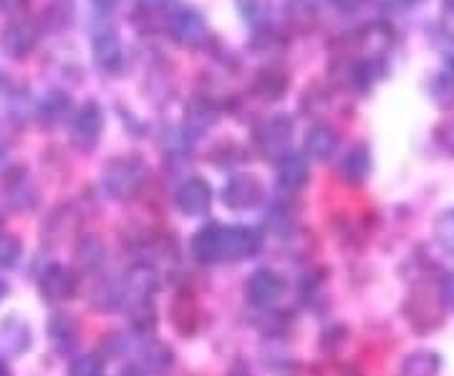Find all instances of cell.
<instances>
[{
    "label": "cell",
    "mask_w": 454,
    "mask_h": 376,
    "mask_svg": "<svg viewBox=\"0 0 454 376\" xmlns=\"http://www.w3.org/2000/svg\"><path fill=\"white\" fill-rule=\"evenodd\" d=\"M262 232L250 225H220L210 223L200 228L192 238V255L195 261L212 262H243L255 258L262 250Z\"/></svg>",
    "instance_id": "cell-1"
},
{
    "label": "cell",
    "mask_w": 454,
    "mask_h": 376,
    "mask_svg": "<svg viewBox=\"0 0 454 376\" xmlns=\"http://www.w3.org/2000/svg\"><path fill=\"white\" fill-rule=\"evenodd\" d=\"M160 276L149 262H134L119 283V309L129 313L134 326L146 331V318L154 324V295Z\"/></svg>",
    "instance_id": "cell-2"
},
{
    "label": "cell",
    "mask_w": 454,
    "mask_h": 376,
    "mask_svg": "<svg viewBox=\"0 0 454 376\" xmlns=\"http://www.w3.org/2000/svg\"><path fill=\"white\" fill-rule=\"evenodd\" d=\"M149 177V167L137 154L114 157L101 172V190L114 202H129L142 192Z\"/></svg>",
    "instance_id": "cell-3"
},
{
    "label": "cell",
    "mask_w": 454,
    "mask_h": 376,
    "mask_svg": "<svg viewBox=\"0 0 454 376\" xmlns=\"http://www.w3.org/2000/svg\"><path fill=\"white\" fill-rule=\"evenodd\" d=\"M255 145L265 160H283L293 145V119L288 114H273L255 127Z\"/></svg>",
    "instance_id": "cell-4"
},
{
    "label": "cell",
    "mask_w": 454,
    "mask_h": 376,
    "mask_svg": "<svg viewBox=\"0 0 454 376\" xmlns=\"http://www.w3.org/2000/svg\"><path fill=\"white\" fill-rule=\"evenodd\" d=\"M169 35L184 49H202L210 38V28L205 23V18L197 13L195 8H177L169 13L167 20Z\"/></svg>",
    "instance_id": "cell-5"
},
{
    "label": "cell",
    "mask_w": 454,
    "mask_h": 376,
    "mask_svg": "<svg viewBox=\"0 0 454 376\" xmlns=\"http://www.w3.org/2000/svg\"><path fill=\"white\" fill-rule=\"evenodd\" d=\"M262 200H265V187L250 172L232 175L223 187V202H225V208L235 210V213L253 210V208H258Z\"/></svg>",
    "instance_id": "cell-6"
},
{
    "label": "cell",
    "mask_w": 454,
    "mask_h": 376,
    "mask_svg": "<svg viewBox=\"0 0 454 376\" xmlns=\"http://www.w3.org/2000/svg\"><path fill=\"white\" fill-rule=\"evenodd\" d=\"M101 131H104V112L97 101H86L71 119V145L79 152H91L97 149Z\"/></svg>",
    "instance_id": "cell-7"
},
{
    "label": "cell",
    "mask_w": 454,
    "mask_h": 376,
    "mask_svg": "<svg viewBox=\"0 0 454 376\" xmlns=\"http://www.w3.org/2000/svg\"><path fill=\"white\" fill-rule=\"evenodd\" d=\"M41 41V26L33 18H16L0 33V46L11 59H26Z\"/></svg>",
    "instance_id": "cell-8"
},
{
    "label": "cell",
    "mask_w": 454,
    "mask_h": 376,
    "mask_svg": "<svg viewBox=\"0 0 454 376\" xmlns=\"http://www.w3.org/2000/svg\"><path fill=\"white\" fill-rule=\"evenodd\" d=\"M283 294H286V280L270 268H260L245 283V298L250 301V306L262 309V311L273 309Z\"/></svg>",
    "instance_id": "cell-9"
},
{
    "label": "cell",
    "mask_w": 454,
    "mask_h": 376,
    "mask_svg": "<svg viewBox=\"0 0 454 376\" xmlns=\"http://www.w3.org/2000/svg\"><path fill=\"white\" fill-rule=\"evenodd\" d=\"M76 273L64 262H51L38 276V294L46 303H64L76 294Z\"/></svg>",
    "instance_id": "cell-10"
},
{
    "label": "cell",
    "mask_w": 454,
    "mask_h": 376,
    "mask_svg": "<svg viewBox=\"0 0 454 376\" xmlns=\"http://www.w3.org/2000/svg\"><path fill=\"white\" fill-rule=\"evenodd\" d=\"M175 205L184 217H202L212 208V187L202 177H187L175 192Z\"/></svg>",
    "instance_id": "cell-11"
},
{
    "label": "cell",
    "mask_w": 454,
    "mask_h": 376,
    "mask_svg": "<svg viewBox=\"0 0 454 376\" xmlns=\"http://www.w3.org/2000/svg\"><path fill=\"white\" fill-rule=\"evenodd\" d=\"M91 51H94V64L109 74V76H116L121 68H124V46H121V38L114 28H104L94 35V43H91Z\"/></svg>",
    "instance_id": "cell-12"
},
{
    "label": "cell",
    "mask_w": 454,
    "mask_h": 376,
    "mask_svg": "<svg viewBox=\"0 0 454 376\" xmlns=\"http://www.w3.org/2000/svg\"><path fill=\"white\" fill-rule=\"evenodd\" d=\"M3 195L8 200V205L23 213V210H33L35 202H38V192H35V184L28 177L26 169H11L5 177H3Z\"/></svg>",
    "instance_id": "cell-13"
},
{
    "label": "cell",
    "mask_w": 454,
    "mask_h": 376,
    "mask_svg": "<svg viewBox=\"0 0 454 376\" xmlns=\"http://www.w3.org/2000/svg\"><path fill=\"white\" fill-rule=\"evenodd\" d=\"M278 187L283 192H298L309 184L310 169L306 154H298V152H288L283 160H278Z\"/></svg>",
    "instance_id": "cell-14"
},
{
    "label": "cell",
    "mask_w": 454,
    "mask_h": 376,
    "mask_svg": "<svg viewBox=\"0 0 454 376\" xmlns=\"http://www.w3.org/2000/svg\"><path fill=\"white\" fill-rule=\"evenodd\" d=\"M31 326L18 313L8 316L0 324V354H5V356H20V354H26L31 349Z\"/></svg>",
    "instance_id": "cell-15"
},
{
    "label": "cell",
    "mask_w": 454,
    "mask_h": 376,
    "mask_svg": "<svg viewBox=\"0 0 454 376\" xmlns=\"http://www.w3.org/2000/svg\"><path fill=\"white\" fill-rule=\"evenodd\" d=\"M217 116H220V109L212 98L195 97L187 104V112H184V134H190V137L205 134L215 127Z\"/></svg>",
    "instance_id": "cell-16"
},
{
    "label": "cell",
    "mask_w": 454,
    "mask_h": 376,
    "mask_svg": "<svg viewBox=\"0 0 454 376\" xmlns=\"http://www.w3.org/2000/svg\"><path fill=\"white\" fill-rule=\"evenodd\" d=\"M339 131L333 129V127H328V124H316V127H310L309 134H306L303 149H306V154H309L310 160L325 162V160H331V157L339 152Z\"/></svg>",
    "instance_id": "cell-17"
},
{
    "label": "cell",
    "mask_w": 454,
    "mask_h": 376,
    "mask_svg": "<svg viewBox=\"0 0 454 376\" xmlns=\"http://www.w3.org/2000/svg\"><path fill=\"white\" fill-rule=\"evenodd\" d=\"M49 336L59 351H71L79 341V324L71 313H53L49 321Z\"/></svg>",
    "instance_id": "cell-18"
},
{
    "label": "cell",
    "mask_w": 454,
    "mask_h": 376,
    "mask_svg": "<svg viewBox=\"0 0 454 376\" xmlns=\"http://www.w3.org/2000/svg\"><path fill=\"white\" fill-rule=\"evenodd\" d=\"M439 366H442V361H439L437 351L419 349V351L406 354L399 366V376H439Z\"/></svg>",
    "instance_id": "cell-19"
},
{
    "label": "cell",
    "mask_w": 454,
    "mask_h": 376,
    "mask_svg": "<svg viewBox=\"0 0 454 376\" xmlns=\"http://www.w3.org/2000/svg\"><path fill=\"white\" fill-rule=\"evenodd\" d=\"M369 172H372V157H369V147H364V145L351 149L340 162V175H343V180L351 182V184L366 180Z\"/></svg>",
    "instance_id": "cell-20"
},
{
    "label": "cell",
    "mask_w": 454,
    "mask_h": 376,
    "mask_svg": "<svg viewBox=\"0 0 454 376\" xmlns=\"http://www.w3.org/2000/svg\"><path fill=\"white\" fill-rule=\"evenodd\" d=\"M76 262L82 270H98L106 262V246L97 235H83L76 246Z\"/></svg>",
    "instance_id": "cell-21"
},
{
    "label": "cell",
    "mask_w": 454,
    "mask_h": 376,
    "mask_svg": "<svg viewBox=\"0 0 454 376\" xmlns=\"http://www.w3.org/2000/svg\"><path fill=\"white\" fill-rule=\"evenodd\" d=\"M288 86V79L280 68H265L260 71V76L255 79V94L260 98H268V101H276V98L283 97Z\"/></svg>",
    "instance_id": "cell-22"
},
{
    "label": "cell",
    "mask_w": 454,
    "mask_h": 376,
    "mask_svg": "<svg viewBox=\"0 0 454 376\" xmlns=\"http://www.w3.org/2000/svg\"><path fill=\"white\" fill-rule=\"evenodd\" d=\"M68 109H71V98L66 97L64 91H49L38 104V116L46 124H56L68 114Z\"/></svg>",
    "instance_id": "cell-23"
},
{
    "label": "cell",
    "mask_w": 454,
    "mask_h": 376,
    "mask_svg": "<svg viewBox=\"0 0 454 376\" xmlns=\"http://www.w3.org/2000/svg\"><path fill=\"white\" fill-rule=\"evenodd\" d=\"M142 364L149 372L162 374V372H167L172 366V351L164 344H160V341H152V344H146L142 349Z\"/></svg>",
    "instance_id": "cell-24"
},
{
    "label": "cell",
    "mask_w": 454,
    "mask_h": 376,
    "mask_svg": "<svg viewBox=\"0 0 454 376\" xmlns=\"http://www.w3.org/2000/svg\"><path fill=\"white\" fill-rule=\"evenodd\" d=\"M429 97L439 109H452L454 106V74H437L429 83Z\"/></svg>",
    "instance_id": "cell-25"
},
{
    "label": "cell",
    "mask_w": 454,
    "mask_h": 376,
    "mask_svg": "<svg viewBox=\"0 0 454 376\" xmlns=\"http://www.w3.org/2000/svg\"><path fill=\"white\" fill-rule=\"evenodd\" d=\"M23 255V246L16 235H8V232H0V273L16 268L18 261Z\"/></svg>",
    "instance_id": "cell-26"
},
{
    "label": "cell",
    "mask_w": 454,
    "mask_h": 376,
    "mask_svg": "<svg viewBox=\"0 0 454 376\" xmlns=\"http://www.w3.org/2000/svg\"><path fill=\"white\" fill-rule=\"evenodd\" d=\"M434 238H437V243L442 246L444 253L454 255V208L452 210H444L434 220Z\"/></svg>",
    "instance_id": "cell-27"
},
{
    "label": "cell",
    "mask_w": 454,
    "mask_h": 376,
    "mask_svg": "<svg viewBox=\"0 0 454 376\" xmlns=\"http://www.w3.org/2000/svg\"><path fill=\"white\" fill-rule=\"evenodd\" d=\"M68 376H104V361L97 354H82L71 361Z\"/></svg>",
    "instance_id": "cell-28"
},
{
    "label": "cell",
    "mask_w": 454,
    "mask_h": 376,
    "mask_svg": "<svg viewBox=\"0 0 454 376\" xmlns=\"http://www.w3.org/2000/svg\"><path fill=\"white\" fill-rule=\"evenodd\" d=\"M318 11V0H286V13L295 23H309Z\"/></svg>",
    "instance_id": "cell-29"
},
{
    "label": "cell",
    "mask_w": 454,
    "mask_h": 376,
    "mask_svg": "<svg viewBox=\"0 0 454 376\" xmlns=\"http://www.w3.org/2000/svg\"><path fill=\"white\" fill-rule=\"evenodd\" d=\"M439 303L444 311H454V270L444 273L439 280Z\"/></svg>",
    "instance_id": "cell-30"
},
{
    "label": "cell",
    "mask_w": 454,
    "mask_h": 376,
    "mask_svg": "<svg viewBox=\"0 0 454 376\" xmlns=\"http://www.w3.org/2000/svg\"><path fill=\"white\" fill-rule=\"evenodd\" d=\"M434 139H437L439 147L444 149V152L454 154V119H447V121L439 124L437 129H434Z\"/></svg>",
    "instance_id": "cell-31"
},
{
    "label": "cell",
    "mask_w": 454,
    "mask_h": 376,
    "mask_svg": "<svg viewBox=\"0 0 454 376\" xmlns=\"http://www.w3.org/2000/svg\"><path fill=\"white\" fill-rule=\"evenodd\" d=\"M331 3H333V8L340 11V13H356L364 5H369L372 0H331Z\"/></svg>",
    "instance_id": "cell-32"
},
{
    "label": "cell",
    "mask_w": 454,
    "mask_h": 376,
    "mask_svg": "<svg viewBox=\"0 0 454 376\" xmlns=\"http://www.w3.org/2000/svg\"><path fill=\"white\" fill-rule=\"evenodd\" d=\"M442 59H444V64L450 66V71L454 74V35H450V38L442 43Z\"/></svg>",
    "instance_id": "cell-33"
},
{
    "label": "cell",
    "mask_w": 454,
    "mask_h": 376,
    "mask_svg": "<svg viewBox=\"0 0 454 376\" xmlns=\"http://www.w3.org/2000/svg\"><path fill=\"white\" fill-rule=\"evenodd\" d=\"M26 0H0V13H13L18 8H23Z\"/></svg>",
    "instance_id": "cell-34"
},
{
    "label": "cell",
    "mask_w": 454,
    "mask_h": 376,
    "mask_svg": "<svg viewBox=\"0 0 454 376\" xmlns=\"http://www.w3.org/2000/svg\"><path fill=\"white\" fill-rule=\"evenodd\" d=\"M94 5H97L98 11H114L121 0H91Z\"/></svg>",
    "instance_id": "cell-35"
},
{
    "label": "cell",
    "mask_w": 454,
    "mask_h": 376,
    "mask_svg": "<svg viewBox=\"0 0 454 376\" xmlns=\"http://www.w3.org/2000/svg\"><path fill=\"white\" fill-rule=\"evenodd\" d=\"M172 0H142V5H146V8H152V11H157V8H167Z\"/></svg>",
    "instance_id": "cell-36"
},
{
    "label": "cell",
    "mask_w": 454,
    "mask_h": 376,
    "mask_svg": "<svg viewBox=\"0 0 454 376\" xmlns=\"http://www.w3.org/2000/svg\"><path fill=\"white\" fill-rule=\"evenodd\" d=\"M442 8L450 18H454V0H442Z\"/></svg>",
    "instance_id": "cell-37"
},
{
    "label": "cell",
    "mask_w": 454,
    "mask_h": 376,
    "mask_svg": "<svg viewBox=\"0 0 454 376\" xmlns=\"http://www.w3.org/2000/svg\"><path fill=\"white\" fill-rule=\"evenodd\" d=\"M0 376H13L11 374V366H8V361L3 359V356H0Z\"/></svg>",
    "instance_id": "cell-38"
},
{
    "label": "cell",
    "mask_w": 454,
    "mask_h": 376,
    "mask_svg": "<svg viewBox=\"0 0 454 376\" xmlns=\"http://www.w3.org/2000/svg\"><path fill=\"white\" fill-rule=\"evenodd\" d=\"M399 5H404V8H414V5H419L422 0H396Z\"/></svg>",
    "instance_id": "cell-39"
},
{
    "label": "cell",
    "mask_w": 454,
    "mask_h": 376,
    "mask_svg": "<svg viewBox=\"0 0 454 376\" xmlns=\"http://www.w3.org/2000/svg\"><path fill=\"white\" fill-rule=\"evenodd\" d=\"M8 291H11V288H8V283H5V280L0 278V301H3L5 295H8Z\"/></svg>",
    "instance_id": "cell-40"
},
{
    "label": "cell",
    "mask_w": 454,
    "mask_h": 376,
    "mask_svg": "<svg viewBox=\"0 0 454 376\" xmlns=\"http://www.w3.org/2000/svg\"><path fill=\"white\" fill-rule=\"evenodd\" d=\"M119 376H142V372H137L134 366H129V369H124Z\"/></svg>",
    "instance_id": "cell-41"
},
{
    "label": "cell",
    "mask_w": 454,
    "mask_h": 376,
    "mask_svg": "<svg viewBox=\"0 0 454 376\" xmlns=\"http://www.w3.org/2000/svg\"><path fill=\"white\" fill-rule=\"evenodd\" d=\"M0 228H3V210H0Z\"/></svg>",
    "instance_id": "cell-42"
}]
</instances>
